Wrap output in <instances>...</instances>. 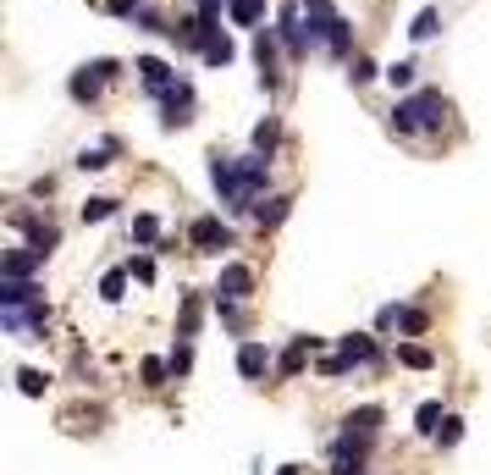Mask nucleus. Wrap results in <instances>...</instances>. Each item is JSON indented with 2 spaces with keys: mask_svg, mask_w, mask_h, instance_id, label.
<instances>
[{
  "mask_svg": "<svg viewBox=\"0 0 491 475\" xmlns=\"http://www.w3.org/2000/svg\"><path fill=\"white\" fill-rule=\"evenodd\" d=\"M381 426V409H359V415H348V437H376Z\"/></svg>",
  "mask_w": 491,
  "mask_h": 475,
  "instance_id": "obj_15",
  "label": "nucleus"
},
{
  "mask_svg": "<svg viewBox=\"0 0 491 475\" xmlns=\"http://www.w3.org/2000/svg\"><path fill=\"white\" fill-rule=\"evenodd\" d=\"M376 72H381V67H376L370 55H353V72H348V78H353V83H370Z\"/></svg>",
  "mask_w": 491,
  "mask_h": 475,
  "instance_id": "obj_26",
  "label": "nucleus"
},
{
  "mask_svg": "<svg viewBox=\"0 0 491 475\" xmlns=\"http://www.w3.org/2000/svg\"><path fill=\"white\" fill-rule=\"evenodd\" d=\"M309 348H315V337H299V343H292L287 354H282V376H299V370H304V354H309Z\"/></svg>",
  "mask_w": 491,
  "mask_h": 475,
  "instance_id": "obj_14",
  "label": "nucleus"
},
{
  "mask_svg": "<svg viewBox=\"0 0 491 475\" xmlns=\"http://www.w3.org/2000/svg\"><path fill=\"white\" fill-rule=\"evenodd\" d=\"M226 17H233L238 28H254L259 17H266V0H226Z\"/></svg>",
  "mask_w": 491,
  "mask_h": 475,
  "instance_id": "obj_13",
  "label": "nucleus"
},
{
  "mask_svg": "<svg viewBox=\"0 0 491 475\" xmlns=\"http://www.w3.org/2000/svg\"><path fill=\"white\" fill-rule=\"evenodd\" d=\"M458 431H464V420H453V415H447V420H442V431H436V442H442V448H453Z\"/></svg>",
  "mask_w": 491,
  "mask_h": 475,
  "instance_id": "obj_30",
  "label": "nucleus"
},
{
  "mask_svg": "<svg viewBox=\"0 0 491 475\" xmlns=\"http://www.w3.org/2000/svg\"><path fill=\"white\" fill-rule=\"evenodd\" d=\"M398 360H403V365H414V370H431V348H403Z\"/></svg>",
  "mask_w": 491,
  "mask_h": 475,
  "instance_id": "obj_28",
  "label": "nucleus"
},
{
  "mask_svg": "<svg viewBox=\"0 0 491 475\" xmlns=\"http://www.w3.org/2000/svg\"><path fill=\"white\" fill-rule=\"evenodd\" d=\"M111 210H116V199H106V194H100V199H89V205H83V221H106Z\"/></svg>",
  "mask_w": 491,
  "mask_h": 475,
  "instance_id": "obj_25",
  "label": "nucleus"
},
{
  "mask_svg": "<svg viewBox=\"0 0 491 475\" xmlns=\"http://www.w3.org/2000/svg\"><path fill=\"white\" fill-rule=\"evenodd\" d=\"M78 166H83V172H100V166H111V144H106V149H83V155H78Z\"/></svg>",
  "mask_w": 491,
  "mask_h": 475,
  "instance_id": "obj_22",
  "label": "nucleus"
},
{
  "mask_svg": "<svg viewBox=\"0 0 491 475\" xmlns=\"http://www.w3.org/2000/svg\"><path fill=\"white\" fill-rule=\"evenodd\" d=\"M100 293H106V299H111V304H116V299H122V293H127V271H111V276H106V282H100Z\"/></svg>",
  "mask_w": 491,
  "mask_h": 475,
  "instance_id": "obj_24",
  "label": "nucleus"
},
{
  "mask_svg": "<svg viewBox=\"0 0 491 475\" xmlns=\"http://www.w3.org/2000/svg\"><path fill=\"white\" fill-rule=\"evenodd\" d=\"M127 271H133V276H139V282H155V260H144V255H139V260H133V266H127Z\"/></svg>",
  "mask_w": 491,
  "mask_h": 475,
  "instance_id": "obj_32",
  "label": "nucleus"
},
{
  "mask_svg": "<svg viewBox=\"0 0 491 475\" xmlns=\"http://www.w3.org/2000/svg\"><path fill=\"white\" fill-rule=\"evenodd\" d=\"M188 238H193V249H205V255H216V249H226V243H233V233H226L216 216H199V221L188 227Z\"/></svg>",
  "mask_w": 491,
  "mask_h": 475,
  "instance_id": "obj_4",
  "label": "nucleus"
},
{
  "mask_svg": "<svg viewBox=\"0 0 491 475\" xmlns=\"http://www.w3.org/2000/svg\"><path fill=\"white\" fill-rule=\"evenodd\" d=\"M304 39L332 50V55H348V22L332 0H309V22H304Z\"/></svg>",
  "mask_w": 491,
  "mask_h": 475,
  "instance_id": "obj_2",
  "label": "nucleus"
},
{
  "mask_svg": "<svg viewBox=\"0 0 491 475\" xmlns=\"http://www.w3.org/2000/svg\"><path fill=\"white\" fill-rule=\"evenodd\" d=\"M254 61H259V83L276 89L282 72H276V39H271V34H259V39H254Z\"/></svg>",
  "mask_w": 491,
  "mask_h": 475,
  "instance_id": "obj_9",
  "label": "nucleus"
},
{
  "mask_svg": "<svg viewBox=\"0 0 491 475\" xmlns=\"http://www.w3.org/2000/svg\"><path fill=\"white\" fill-rule=\"evenodd\" d=\"M188 122H193V89L172 83L166 89V128H188Z\"/></svg>",
  "mask_w": 491,
  "mask_h": 475,
  "instance_id": "obj_7",
  "label": "nucleus"
},
{
  "mask_svg": "<svg viewBox=\"0 0 491 475\" xmlns=\"http://www.w3.org/2000/svg\"><path fill=\"white\" fill-rule=\"evenodd\" d=\"M193 6H199V17H210V22H216V12H221V0H193Z\"/></svg>",
  "mask_w": 491,
  "mask_h": 475,
  "instance_id": "obj_33",
  "label": "nucleus"
},
{
  "mask_svg": "<svg viewBox=\"0 0 491 475\" xmlns=\"http://www.w3.org/2000/svg\"><path fill=\"white\" fill-rule=\"evenodd\" d=\"M133 238H139V243H155V238H160V221H155V216H139V221H133Z\"/></svg>",
  "mask_w": 491,
  "mask_h": 475,
  "instance_id": "obj_23",
  "label": "nucleus"
},
{
  "mask_svg": "<svg viewBox=\"0 0 491 475\" xmlns=\"http://www.w3.org/2000/svg\"><path fill=\"white\" fill-rule=\"evenodd\" d=\"M287 194H271V199H254V221L259 227H276V221H287Z\"/></svg>",
  "mask_w": 491,
  "mask_h": 475,
  "instance_id": "obj_11",
  "label": "nucleus"
},
{
  "mask_svg": "<svg viewBox=\"0 0 491 475\" xmlns=\"http://www.w3.org/2000/svg\"><path fill=\"white\" fill-rule=\"evenodd\" d=\"M111 78H116V61H89V67L72 72L67 89H72V100H100V89H106Z\"/></svg>",
  "mask_w": 491,
  "mask_h": 475,
  "instance_id": "obj_3",
  "label": "nucleus"
},
{
  "mask_svg": "<svg viewBox=\"0 0 491 475\" xmlns=\"http://www.w3.org/2000/svg\"><path fill=\"white\" fill-rule=\"evenodd\" d=\"M188 365H193V348L177 343V348H172V376H188Z\"/></svg>",
  "mask_w": 491,
  "mask_h": 475,
  "instance_id": "obj_27",
  "label": "nucleus"
},
{
  "mask_svg": "<svg viewBox=\"0 0 491 475\" xmlns=\"http://www.w3.org/2000/svg\"><path fill=\"white\" fill-rule=\"evenodd\" d=\"M17 382H22V393H28V398H39V393H45V376H39V370H22Z\"/></svg>",
  "mask_w": 491,
  "mask_h": 475,
  "instance_id": "obj_29",
  "label": "nucleus"
},
{
  "mask_svg": "<svg viewBox=\"0 0 491 475\" xmlns=\"http://www.w3.org/2000/svg\"><path fill=\"white\" fill-rule=\"evenodd\" d=\"M249 288H254V271H249V266H221V282H216V293H221L226 304L249 299Z\"/></svg>",
  "mask_w": 491,
  "mask_h": 475,
  "instance_id": "obj_6",
  "label": "nucleus"
},
{
  "mask_svg": "<svg viewBox=\"0 0 491 475\" xmlns=\"http://www.w3.org/2000/svg\"><path fill=\"white\" fill-rule=\"evenodd\" d=\"M276 139H282L276 122H259V128H254V149H259V155H271V149H276Z\"/></svg>",
  "mask_w": 491,
  "mask_h": 475,
  "instance_id": "obj_20",
  "label": "nucleus"
},
{
  "mask_svg": "<svg viewBox=\"0 0 491 475\" xmlns=\"http://www.w3.org/2000/svg\"><path fill=\"white\" fill-rule=\"evenodd\" d=\"M166 376H172V365H160V360H144V382H155V387H160Z\"/></svg>",
  "mask_w": 491,
  "mask_h": 475,
  "instance_id": "obj_31",
  "label": "nucleus"
},
{
  "mask_svg": "<svg viewBox=\"0 0 491 475\" xmlns=\"http://www.w3.org/2000/svg\"><path fill=\"white\" fill-rule=\"evenodd\" d=\"M199 55L210 61V67H226V61H233V39H226V34H216V39H210Z\"/></svg>",
  "mask_w": 491,
  "mask_h": 475,
  "instance_id": "obj_17",
  "label": "nucleus"
},
{
  "mask_svg": "<svg viewBox=\"0 0 491 475\" xmlns=\"http://www.w3.org/2000/svg\"><path fill=\"white\" fill-rule=\"evenodd\" d=\"M139 78H144V89L149 94H166L177 78H172V67H166V61H160V55H139Z\"/></svg>",
  "mask_w": 491,
  "mask_h": 475,
  "instance_id": "obj_8",
  "label": "nucleus"
},
{
  "mask_svg": "<svg viewBox=\"0 0 491 475\" xmlns=\"http://www.w3.org/2000/svg\"><path fill=\"white\" fill-rule=\"evenodd\" d=\"M436 28H442V17H436V12H431V6H425V12H419V17H414V28H409V34H414V39H419V45H425V39H436Z\"/></svg>",
  "mask_w": 491,
  "mask_h": 475,
  "instance_id": "obj_18",
  "label": "nucleus"
},
{
  "mask_svg": "<svg viewBox=\"0 0 491 475\" xmlns=\"http://www.w3.org/2000/svg\"><path fill=\"white\" fill-rule=\"evenodd\" d=\"M414 72H419L414 61H398V67H386V83H392V89H409V83H414Z\"/></svg>",
  "mask_w": 491,
  "mask_h": 475,
  "instance_id": "obj_21",
  "label": "nucleus"
},
{
  "mask_svg": "<svg viewBox=\"0 0 491 475\" xmlns=\"http://www.w3.org/2000/svg\"><path fill=\"white\" fill-rule=\"evenodd\" d=\"M0 304H6V310H34L39 304V288L28 276H0Z\"/></svg>",
  "mask_w": 491,
  "mask_h": 475,
  "instance_id": "obj_5",
  "label": "nucleus"
},
{
  "mask_svg": "<svg viewBox=\"0 0 491 475\" xmlns=\"http://www.w3.org/2000/svg\"><path fill=\"white\" fill-rule=\"evenodd\" d=\"M442 420H447V415H442V403H419V431H425V437H436Z\"/></svg>",
  "mask_w": 491,
  "mask_h": 475,
  "instance_id": "obj_19",
  "label": "nucleus"
},
{
  "mask_svg": "<svg viewBox=\"0 0 491 475\" xmlns=\"http://www.w3.org/2000/svg\"><path fill=\"white\" fill-rule=\"evenodd\" d=\"M442 122H447V100L436 89H419V94H409V100L392 106V128L398 133H436Z\"/></svg>",
  "mask_w": 491,
  "mask_h": 475,
  "instance_id": "obj_1",
  "label": "nucleus"
},
{
  "mask_svg": "<svg viewBox=\"0 0 491 475\" xmlns=\"http://www.w3.org/2000/svg\"><path fill=\"white\" fill-rule=\"evenodd\" d=\"M343 365H376L381 354H376V343L370 337H343V354H337Z\"/></svg>",
  "mask_w": 491,
  "mask_h": 475,
  "instance_id": "obj_10",
  "label": "nucleus"
},
{
  "mask_svg": "<svg viewBox=\"0 0 491 475\" xmlns=\"http://www.w3.org/2000/svg\"><path fill=\"white\" fill-rule=\"evenodd\" d=\"M238 370H243V376H266V370H271V354H266L259 343H243V348H238Z\"/></svg>",
  "mask_w": 491,
  "mask_h": 475,
  "instance_id": "obj_12",
  "label": "nucleus"
},
{
  "mask_svg": "<svg viewBox=\"0 0 491 475\" xmlns=\"http://www.w3.org/2000/svg\"><path fill=\"white\" fill-rule=\"evenodd\" d=\"M45 255H39V249H17V255H6V276H28V271H34Z\"/></svg>",
  "mask_w": 491,
  "mask_h": 475,
  "instance_id": "obj_16",
  "label": "nucleus"
},
{
  "mask_svg": "<svg viewBox=\"0 0 491 475\" xmlns=\"http://www.w3.org/2000/svg\"><path fill=\"white\" fill-rule=\"evenodd\" d=\"M337 475H365V464H359V459H343V464H337Z\"/></svg>",
  "mask_w": 491,
  "mask_h": 475,
  "instance_id": "obj_34",
  "label": "nucleus"
}]
</instances>
